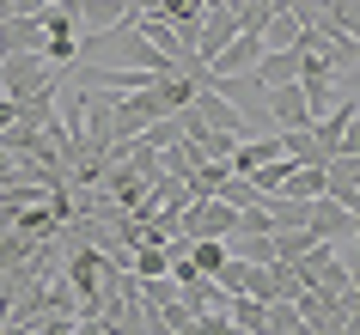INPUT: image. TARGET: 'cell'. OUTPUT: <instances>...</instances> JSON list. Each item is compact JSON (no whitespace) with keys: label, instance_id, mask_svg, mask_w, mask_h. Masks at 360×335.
Masks as SVG:
<instances>
[{"label":"cell","instance_id":"1","mask_svg":"<svg viewBox=\"0 0 360 335\" xmlns=\"http://www.w3.org/2000/svg\"><path fill=\"white\" fill-rule=\"evenodd\" d=\"M61 86H68V67H56L43 55H6L0 61V98L31 104V98H56Z\"/></svg>","mask_w":360,"mask_h":335},{"label":"cell","instance_id":"2","mask_svg":"<svg viewBox=\"0 0 360 335\" xmlns=\"http://www.w3.org/2000/svg\"><path fill=\"white\" fill-rule=\"evenodd\" d=\"M202 86H214L238 116H250L257 129H269V86L257 74H226V79H202Z\"/></svg>","mask_w":360,"mask_h":335},{"label":"cell","instance_id":"3","mask_svg":"<svg viewBox=\"0 0 360 335\" xmlns=\"http://www.w3.org/2000/svg\"><path fill=\"white\" fill-rule=\"evenodd\" d=\"M190 110L202 116V122H208V129H220V134H232V140H250V134H263L257 129V122H250V116H238L226 104V98L214 92V86H195V98H190Z\"/></svg>","mask_w":360,"mask_h":335},{"label":"cell","instance_id":"4","mask_svg":"<svg viewBox=\"0 0 360 335\" xmlns=\"http://www.w3.org/2000/svg\"><path fill=\"white\" fill-rule=\"evenodd\" d=\"M263 55V31H238L214 61H202V79H226V74H250Z\"/></svg>","mask_w":360,"mask_h":335},{"label":"cell","instance_id":"5","mask_svg":"<svg viewBox=\"0 0 360 335\" xmlns=\"http://www.w3.org/2000/svg\"><path fill=\"white\" fill-rule=\"evenodd\" d=\"M305 232H311V238H323V244H348V238H354V214H348L336 195H318V202H311Z\"/></svg>","mask_w":360,"mask_h":335},{"label":"cell","instance_id":"6","mask_svg":"<svg viewBox=\"0 0 360 335\" xmlns=\"http://www.w3.org/2000/svg\"><path fill=\"white\" fill-rule=\"evenodd\" d=\"M269 122H275V129H311V104H305V86H300V79L269 86Z\"/></svg>","mask_w":360,"mask_h":335},{"label":"cell","instance_id":"7","mask_svg":"<svg viewBox=\"0 0 360 335\" xmlns=\"http://www.w3.org/2000/svg\"><path fill=\"white\" fill-rule=\"evenodd\" d=\"M43 25L37 19H25V13H13V19L0 25V55H43Z\"/></svg>","mask_w":360,"mask_h":335},{"label":"cell","instance_id":"8","mask_svg":"<svg viewBox=\"0 0 360 335\" xmlns=\"http://www.w3.org/2000/svg\"><path fill=\"white\" fill-rule=\"evenodd\" d=\"M134 13H141L134 0H79V37L86 31H110V25L134 19Z\"/></svg>","mask_w":360,"mask_h":335},{"label":"cell","instance_id":"9","mask_svg":"<svg viewBox=\"0 0 360 335\" xmlns=\"http://www.w3.org/2000/svg\"><path fill=\"white\" fill-rule=\"evenodd\" d=\"M300 49H263V55H257V67H250V74L263 79V86H287V79H300Z\"/></svg>","mask_w":360,"mask_h":335},{"label":"cell","instance_id":"10","mask_svg":"<svg viewBox=\"0 0 360 335\" xmlns=\"http://www.w3.org/2000/svg\"><path fill=\"white\" fill-rule=\"evenodd\" d=\"M275 195H293V202H318L323 195V165H293L281 177V189H275Z\"/></svg>","mask_w":360,"mask_h":335},{"label":"cell","instance_id":"11","mask_svg":"<svg viewBox=\"0 0 360 335\" xmlns=\"http://www.w3.org/2000/svg\"><path fill=\"white\" fill-rule=\"evenodd\" d=\"M226 317H232L245 335H269V305H263V298H250V293H232Z\"/></svg>","mask_w":360,"mask_h":335},{"label":"cell","instance_id":"12","mask_svg":"<svg viewBox=\"0 0 360 335\" xmlns=\"http://www.w3.org/2000/svg\"><path fill=\"white\" fill-rule=\"evenodd\" d=\"M305 25H300V13L293 6H275L269 13V25H263V49H293V37H300Z\"/></svg>","mask_w":360,"mask_h":335},{"label":"cell","instance_id":"13","mask_svg":"<svg viewBox=\"0 0 360 335\" xmlns=\"http://www.w3.org/2000/svg\"><path fill=\"white\" fill-rule=\"evenodd\" d=\"M214 195H220L226 207H238V214H245V207H257V202H269L263 189H257V177H245V171H226V183L214 189Z\"/></svg>","mask_w":360,"mask_h":335},{"label":"cell","instance_id":"14","mask_svg":"<svg viewBox=\"0 0 360 335\" xmlns=\"http://www.w3.org/2000/svg\"><path fill=\"white\" fill-rule=\"evenodd\" d=\"M269 225H275V232H293V225H305L311 220V202H293V195H269Z\"/></svg>","mask_w":360,"mask_h":335},{"label":"cell","instance_id":"15","mask_svg":"<svg viewBox=\"0 0 360 335\" xmlns=\"http://www.w3.org/2000/svg\"><path fill=\"white\" fill-rule=\"evenodd\" d=\"M190 262L202 275H220V268H226V244L220 238H190Z\"/></svg>","mask_w":360,"mask_h":335},{"label":"cell","instance_id":"16","mask_svg":"<svg viewBox=\"0 0 360 335\" xmlns=\"http://www.w3.org/2000/svg\"><path fill=\"white\" fill-rule=\"evenodd\" d=\"M311 244H318V238H311L305 225H293V232H275V256H281V262H300Z\"/></svg>","mask_w":360,"mask_h":335},{"label":"cell","instance_id":"17","mask_svg":"<svg viewBox=\"0 0 360 335\" xmlns=\"http://www.w3.org/2000/svg\"><path fill=\"white\" fill-rule=\"evenodd\" d=\"M37 335H79V317L74 311H56V317H43Z\"/></svg>","mask_w":360,"mask_h":335},{"label":"cell","instance_id":"18","mask_svg":"<svg viewBox=\"0 0 360 335\" xmlns=\"http://www.w3.org/2000/svg\"><path fill=\"white\" fill-rule=\"evenodd\" d=\"M238 232H275V225H269V207H263V202L245 207V214H238Z\"/></svg>","mask_w":360,"mask_h":335},{"label":"cell","instance_id":"19","mask_svg":"<svg viewBox=\"0 0 360 335\" xmlns=\"http://www.w3.org/2000/svg\"><path fill=\"white\" fill-rule=\"evenodd\" d=\"M13 122H19V98H0V134L13 129Z\"/></svg>","mask_w":360,"mask_h":335},{"label":"cell","instance_id":"20","mask_svg":"<svg viewBox=\"0 0 360 335\" xmlns=\"http://www.w3.org/2000/svg\"><path fill=\"white\" fill-rule=\"evenodd\" d=\"M43 6H49V0H13V13H25V19H31V13H43Z\"/></svg>","mask_w":360,"mask_h":335},{"label":"cell","instance_id":"21","mask_svg":"<svg viewBox=\"0 0 360 335\" xmlns=\"http://www.w3.org/2000/svg\"><path fill=\"white\" fill-rule=\"evenodd\" d=\"M6 19H13V0H0V25H6Z\"/></svg>","mask_w":360,"mask_h":335},{"label":"cell","instance_id":"22","mask_svg":"<svg viewBox=\"0 0 360 335\" xmlns=\"http://www.w3.org/2000/svg\"><path fill=\"white\" fill-rule=\"evenodd\" d=\"M348 214H354V238H360V202H354V207H348Z\"/></svg>","mask_w":360,"mask_h":335},{"label":"cell","instance_id":"23","mask_svg":"<svg viewBox=\"0 0 360 335\" xmlns=\"http://www.w3.org/2000/svg\"><path fill=\"white\" fill-rule=\"evenodd\" d=\"M56 6H74V0H56Z\"/></svg>","mask_w":360,"mask_h":335},{"label":"cell","instance_id":"24","mask_svg":"<svg viewBox=\"0 0 360 335\" xmlns=\"http://www.w3.org/2000/svg\"><path fill=\"white\" fill-rule=\"evenodd\" d=\"M0 61H6V55H0Z\"/></svg>","mask_w":360,"mask_h":335}]
</instances>
